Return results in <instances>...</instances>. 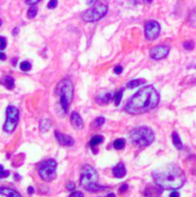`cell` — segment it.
Wrapping results in <instances>:
<instances>
[{"instance_id": "cell-1", "label": "cell", "mask_w": 196, "mask_h": 197, "mask_svg": "<svg viewBox=\"0 0 196 197\" xmlns=\"http://www.w3.org/2000/svg\"><path fill=\"white\" fill-rule=\"evenodd\" d=\"M160 103V94L153 86H145L134 94L127 104L125 111L131 114H140L155 109Z\"/></svg>"}, {"instance_id": "cell-2", "label": "cell", "mask_w": 196, "mask_h": 197, "mask_svg": "<svg viewBox=\"0 0 196 197\" xmlns=\"http://www.w3.org/2000/svg\"><path fill=\"white\" fill-rule=\"evenodd\" d=\"M155 183L164 190H178L185 183L183 169L175 165H168L156 169L152 173Z\"/></svg>"}, {"instance_id": "cell-3", "label": "cell", "mask_w": 196, "mask_h": 197, "mask_svg": "<svg viewBox=\"0 0 196 197\" xmlns=\"http://www.w3.org/2000/svg\"><path fill=\"white\" fill-rule=\"evenodd\" d=\"M99 176L96 172V170L88 165H86L82 168L81 176H80V185L87 191L97 192L107 189V186H100L99 183Z\"/></svg>"}, {"instance_id": "cell-4", "label": "cell", "mask_w": 196, "mask_h": 197, "mask_svg": "<svg viewBox=\"0 0 196 197\" xmlns=\"http://www.w3.org/2000/svg\"><path fill=\"white\" fill-rule=\"evenodd\" d=\"M130 139L133 144L138 147H145L154 141L155 134L151 128L147 126H140L131 131Z\"/></svg>"}, {"instance_id": "cell-5", "label": "cell", "mask_w": 196, "mask_h": 197, "mask_svg": "<svg viewBox=\"0 0 196 197\" xmlns=\"http://www.w3.org/2000/svg\"><path fill=\"white\" fill-rule=\"evenodd\" d=\"M56 92L60 96V104L65 113L68 112L69 105L73 99V84L67 78L61 80L57 85Z\"/></svg>"}, {"instance_id": "cell-6", "label": "cell", "mask_w": 196, "mask_h": 197, "mask_svg": "<svg viewBox=\"0 0 196 197\" xmlns=\"http://www.w3.org/2000/svg\"><path fill=\"white\" fill-rule=\"evenodd\" d=\"M108 13V5L103 2H98L93 7L82 13V19L86 22H95L101 19Z\"/></svg>"}, {"instance_id": "cell-7", "label": "cell", "mask_w": 196, "mask_h": 197, "mask_svg": "<svg viewBox=\"0 0 196 197\" xmlns=\"http://www.w3.org/2000/svg\"><path fill=\"white\" fill-rule=\"evenodd\" d=\"M57 165L58 164L54 159H48L44 161L39 167V175L45 182L55 180L57 177Z\"/></svg>"}, {"instance_id": "cell-8", "label": "cell", "mask_w": 196, "mask_h": 197, "mask_svg": "<svg viewBox=\"0 0 196 197\" xmlns=\"http://www.w3.org/2000/svg\"><path fill=\"white\" fill-rule=\"evenodd\" d=\"M19 121V112L15 106H8L6 110V120L3 130L6 133H12L15 130L17 123Z\"/></svg>"}, {"instance_id": "cell-9", "label": "cell", "mask_w": 196, "mask_h": 197, "mask_svg": "<svg viewBox=\"0 0 196 197\" xmlns=\"http://www.w3.org/2000/svg\"><path fill=\"white\" fill-rule=\"evenodd\" d=\"M144 33L147 41H153L160 36L161 25L155 20H149L144 25Z\"/></svg>"}, {"instance_id": "cell-10", "label": "cell", "mask_w": 196, "mask_h": 197, "mask_svg": "<svg viewBox=\"0 0 196 197\" xmlns=\"http://www.w3.org/2000/svg\"><path fill=\"white\" fill-rule=\"evenodd\" d=\"M169 50H170V48L167 45H164V44H162V45H157L151 49L150 57L154 60L164 59L169 54Z\"/></svg>"}, {"instance_id": "cell-11", "label": "cell", "mask_w": 196, "mask_h": 197, "mask_svg": "<svg viewBox=\"0 0 196 197\" xmlns=\"http://www.w3.org/2000/svg\"><path fill=\"white\" fill-rule=\"evenodd\" d=\"M55 137H56L58 142L60 143L61 145H64V146H72L74 144V139L72 137L65 135V134L61 133L58 130L55 131Z\"/></svg>"}, {"instance_id": "cell-12", "label": "cell", "mask_w": 196, "mask_h": 197, "mask_svg": "<svg viewBox=\"0 0 196 197\" xmlns=\"http://www.w3.org/2000/svg\"><path fill=\"white\" fill-rule=\"evenodd\" d=\"M70 123L72 127L76 130H81L84 127V121L81 115L77 112H72L70 114Z\"/></svg>"}, {"instance_id": "cell-13", "label": "cell", "mask_w": 196, "mask_h": 197, "mask_svg": "<svg viewBox=\"0 0 196 197\" xmlns=\"http://www.w3.org/2000/svg\"><path fill=\"white\" fill-rule=\"evenodd\" d=\"M126 167L123 163H119L114 167H113V175L115 178H123L126 175Z\"/></svg>"}, {"instance_id": "cell-14", "label": "cell", "mask_w": 196, "mask_h": 197, "mask_svg": "<svg viewBox=\"0 0 196 197\" xmlns=\"http://www.w3.org/2000/svg\"><path fill=\"white\" fill-rule=\"evenodd\" d=\"M0 194H2L6 197H21L19 191L10 189V187H5V186L0 187Z\"/></svg>"}, {"instance_id": "cell-15", "label": "cell", "mask_w": 196, "mask_h": 197, "mask_svg": "<svg viewBox=\"0 0 196 197\" xmlns=\"http://www.w3.org/2000/svg\"><path fill=\"white\" fill-rule=\"evenodd\" d=\"M114 94L113 93H103L100 94L96 97V102L99 103V104H107L109 103L113 98Z\"/></svg>"}, {"instance_id": "cell-16", "label": "cell", "mask_w": 196, "mask_h": 197, "mask_svg": "<svg viewBox=\"0 0 196 197\" xmlns=\"http://www.w3.org/2000/svg\"><path fill=\"white\" fill-rule=\"evenodd\" d=\"M0 83H1L5 88H7L8 89H13L15 88V79L11 76L3 77Z\"/></svg>"}, {"instance_id": "cell-17", "label": "cell", "mask_w": 196, "mask_h": 197, "mask_svg": "<svg viewBox=\"0 0 196 197\" xmlns=\"http://www.w3.org/2000/svg\"><path fill=\"white\" fill-rule=\"evenodd\" d=\"M172 140H173V144L174 146L178 149V150H181L183 149V143L181 141V139L178 135L177 132H173L172 133Z\"/></svg>"}, {"instance_id": "cell-18", "label": "cell", "mask_w": 196, "mask_h": 197, "mask_svg": "<svg viewBox=\"0 0 196 197\" xmlns=\"http://www.w3.org/2000/svg\"><path fill=\"white\" fill-rule=\"evenodd\" d=\"M144 83H145L144 79H134V80L129 81L126 86H127L128 88H135L137 87H139L141 85H143Z\"/></svg>"}, {"instance_id": "cell-19", "label": "cell", "mask_w": 196, "mask_h": 197, "mask_svg": "<svg viewBox=\"0 0 196 197\" xmlns=\"http://www.w3.org/2000/svg\"><path fill=\"white\" fill-rule=\"evenodd\" d=\"M50 127H51V122H50L49 119L43 118V119L40 120V130L41 132H43V133L47 132L50 129Z\"/></svg>"}, {"instance_id": "cell-20", "label": "cell", "mask_w": 196, "mask_h": 197, "mask_svg": "<svg viewBox=\"0 0 196 197\" xmlns=\"http://www.w3.org/2000/svg\"><path fill=\"white\" fill-rule=\"evenodd\" d=\"M103 140H104V137H103V136L95 135V136H93V137L91 139V140H90V145H91L92 147H94V146H96V145H98V144H101V143L103 142Z\"/></svg>"}, {"instance_id": "cell-21", "label": "cell", "mask_w": 196, "mask_h": 197, "mask_svg": "<svg viewBox=\"0 0 196 197\" xmlns=\"http://www.w3.org/2000/svg\"><path fill=\"white\" fill-rule=\"evenodd\" d=\"M125 139H115L113 143V145L115 149H117V150H120V149H123L124 146H125Z\"/></svg>"}, {"instance_id": "cell-22", "label": "cell", "mask_w": 196, "mask_h": 197, "mask_svg": "<svg viewBox=\"0 0 196 197\" xmlns=\"http://www.w3.org/2000/svg\"><path fill=\"white\" fill-rule=\"evenodd\" d=\"M31 68H32V65L28 61H24L20 64V69L22 71H24V72H27V71H29Z\"/></svg>"}, {"instance_id": "cell-23", "label": "cell", "mask_w": 196, "mask_h": 197, "mask_svg": "<svg viewBox=\"0 0 196 197\" xmlns=\"http://www.w3.org/2000/svg\"><path fill=\"white\" fill-rule=\"evenodd\" d=\"M37 14H38V8L35 7V6H32L28 10V13H27L28 19H34V17L37 15Z\"/></svg>"}, {"instance_id": "cell-24", "label": "cell", "mask_w": 196, "mask_h": 197, "mask_svg": "<svg viewBox=\"0 0 196 197\" xmlns=\"http://www.w3.org/2000/svg\"><path fill=\"white\" fill-rule=\"evenodd\" d=\"M122 93H123V91H119L117 93H115L114 96H113V99H114V102H115V105H117V106H118L120 104L121 98H122Z\"/></svg>"}, {"instance_id": "cell-25", "label": "cell", "mask_w": 196, "mask_h": 197, "mask_svg": "<svg viewBox=\"0 0 196 197\" xmlns=\"http://www.w3.org/2000/svg\"><path fill=\"white\" fill-rule=\"evenodd\" d=\"M105 123V118H103V116H99V118H97L94 122H93V125L95 127H99L101 126V125H103Z\"/></svg>"}, {"instance_id": "cell-26", "label": "cell", "mask_w": 196, "mask_h": 197, "mask_svg": "<svg viewBox=\"0 0 196 197\" xmlns=\"http://www.w3.org/2000/svg\"><path fill=\"white\" fill-rule=\"evenodd\" d=\"M183 45H184V48L186 50H192L194 47V42L192 41H185Z\"/></svg>"}, {"instance_id": "cell-27", "label": "cell", "mask_w": 196, "mask_h": 197, "mask_svg": "<svg viewBox=\"0 0 196 197\" xmlns=\"http://www.w3.org/2000/svg\"><path fill=\"white\" fill-rule=\"evenodd\" d=\"M7 46V40L4 37H1L0 36V50H4Z\"/></svg>"}, {"instance_id": "cell-28", "label": "cell", "mask_w": 196, "mask_h": 197, "mask_svg": "<svg viewBox=\"0 0 196 197\" xmlns=\"http://www.w3.org/2000/svg\"><path fill=\"white\" fill-rule=\"evenodd\" d=\"M57 5H58V1H57V0H51V1L48 2L47 7L49 9H55L57 7Z\"/></svg>"}, {"instance_id": "cell-29", "label": "cell", "mask_w": 196, "mask_h": 197, "mask_svg": "<svg viewBox=\"0 0 196 197\" xmlns=\"http://www.w3.org/2000/svg\"><path fill=\"white\" fill-rule=\"evenodd\" d=\"M68 197H84V194L81 191H72Z\"/></svg>"}, {"instance_id": "cell-30", "label": "cell", "mask_w": 196, "mask_h": 197, "mask_svg": "<svg viewBox=\"0 0 196 197\" xmlns=\"http://www.w3.org/2000/svg\"><path fill=\"white\" fill-rule=\"evenodd\" d=\"M66 189L68 190V191H74L75 190V183H73V182H68L67 184H66Z\"/></svg>"}, {"instance_id": "cell-31", "label": "cell", "mask_w": 196, "mask_h": 197, "mask_svg": "<svg viewBox=\"0 0 196 197\" xmlns=\"http://www.w3.org/2000/svg\"><path fill=\"white\" fill-rule=\"evenodd\" d=\"M122 71H123V68H122L121 66H117L113 68V72L115 74H121Z\"/></svg>"}, {"instance_id": "cell-32", "label": "cell", "mask_w": 196, "mask_h": 197, "mask_svg": "<svg viewBox=\"0 0 196 197\" xmlns=\"http://www.w3.org/2000/svg\"><path fill=\"white\" fill-rule=\"evenodd\" d=\"M9 175H10V171L9 170H4L1 173H0V179L1 178H7Z\"/></svg>"}, {"instance_id": "cell-33", "label": "cell", "mask_w": 196, "mask_h": 197, "mask_svg": "<svg viewBox=\"0 0 196 197\" xmlns=\"http://www.w3.org/2000/svg\"><path fill=\"white\" fill-rule=\"evenodd\" d=\"M128 189H129V186H128L127 184H123V185L121 186V187L119 189V192L122 193V192H124V191H126Z\"/></svg>"}, {"instance_id": "cell-34", "label": "cell", "mask_w": 196, "mask_h": 197, "mask_svg": "<svg viewBox=\"0 0 196 197\" xmlns=\"http://www.w3.org/2000/svg\"><path fill=\"white\" fill-rule=\"evenodd\" d=\"M25 2L28 5H34V4H38L40 1L39 0H28V1H25Z\"/></svg>"}, {"instance_id": "cell-35", "label": "cell", "mask_w": 196, "mask_h": 197, "mask_svg": "<svg viewBox=\"0 0 196 197\" xmlns=\"http://www.w3.org/2000/svg\"><path fill=\"white\" fill-rule=\"evenodd\" d=\"M169 197H180V193L178 191H172L169 195Z\"/></svg>"}, {"instance_id": "cell-36", "label": "cell", "mask_w": 196, "mask_h": 197, "mask_svg": "<svg viewBox=\"0 0 196 197\" xmlns=\"http://www.w3.org/2000/svg\"><path fill=\"white\" fill-rule=\"evenodd\" d=\"M6 55L4 54V53H2V52H0V60L1 61H5L6 60Z\"/></svg>"}, {"instance_id": "cell-37", "label": "cell", "mask_w": 196, "mask_h": 197, "mask_svg": "<svg viewBox=\"0 0 196 197\" xmlns=\"http://www.w3.org/2000/svg\"><path fill=\"white\" fill-rule=\"evenodd\" d=\"M19 29L17 28V27H15L14 30H13V32H12V34L14 35V36H16L17 34H19Z\"/></svg>"}, {"instance_id": "cell-38", "label": "cell", "mask_w": 196, "mask_h": 197, "mask_svg": "<svg viewBox=\"0 0 196 197\" xmlns=\"http://www.w3.org/2000/svg\"><path fill=\"white\" fill-rule=\"evenodd\" d=\"M27 191H28V193H29V194H33V193H34V191H35V190L33 189V186H29L28 189H27Z\"/></svg>"}, {"instance_id": "cell-39", "label": "cell", "mask_w": 196, "mask_h": 197, "mask_svg": "<svg viewBox=\"0 0 196 197\" xmlns=\"http://www.w3.org/2000/svg\"><path fill=\"white\" fill-rule=\"evenodd\" d=\"M105 197H115V194L114 193H109V194H107Z\"/></svg>"}, {"instance_id": "cell-40", "label": "cell", "mask_w": 196, "mask_h": 197, "mask_svg": "<svg viewBox=\"0 0 196 197\" xmlns=\"http://www.w3.org/2000/svg\"><path fill=\"white\" fill-rule=\"evenodd\" d=\"M16 61H17V58H15V59H13V61H12V62H13V66H15L16 64Z\"/></svg>"}, {"instance_id": "cell-41", "label": "cell", "mask_w": 196, "mask_h": 197, "mask_svg": "<svg viewBox=\"0 0 196 197\" xmlns=\"http://www.w3.org/2000/svg\"><path fill=\"white\" fill-rule=\"evenodd\" d=\"M2 171H4V167H3V165H0V173H1Z\"/></svg>"}, {"instance_id": "cell-42", "label": "cell", "mask_w": 196, "mask_h": 197, "mask_svg": "<svg viewBox=\"0 0 196 197\" xmlns=\"http://www.w3.org/2000/svg\"><path fill=\"white\" fill-rule=\"evenodd\" d=\"M1 25H2V20L0 19V26H1Z\"/></svg>"}]
</instances>
